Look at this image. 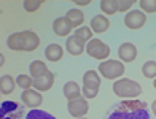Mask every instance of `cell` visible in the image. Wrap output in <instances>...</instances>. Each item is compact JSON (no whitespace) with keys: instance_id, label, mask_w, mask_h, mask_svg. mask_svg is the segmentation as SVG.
<instances>
[{"instance_id":"obj_1","label":"cell","mask_w":156,"mask_h":119,"mask_svg":"<svg viewBox=\"0 0 156 119\" xmlns=\"http://www.w3.org/2000/svg\"><path fill=\"white\" fill-rule=\"evenodd\" d=\"M107 119H150V113L147 110L145 102L131 99L119 103Z\"/></svg>"},{"instance_id":"obj_2","label":"cell","mask_w":156,"mask_h":119,"mask_svg":"<svg viewBox=\"0 0 156 119\" xmlns=\"http://www.w3.org/2000/svg\"><path fill=\"white\" fill-rule=\"evenodd\" d=\"M113 92L118 97L123 99H137L142 94V86L137 81L129 80V78H119L118 81L113 83Z\"/></svg>"},{"instance_id":"obj_3","label":"cell","mask_w":156,"mask_h":119,"mask_svg":"<svg viewBox=\"0 0 156 119\" xmlns=\"http://www.w3.org/2000/svg\"><path fill=\"white\" fill-rule=\"evenodd\" d=\"M99 73L107 80H119L124 73V65L123 62L115 60V59H107L101 62L99 65Z\"/></svg>"},{"instance_id":"obj_4","label":"cell","mask_w":156,"mask_h":119,"mask_svg":"<svg viewBox=\"0 0 156 119\" xmlns=\"http://www.w3.org/2000/svg\"><path fill=\"white\" fill-rule=\"evenodd\" d=\"M86 53H88V56H91V57L104 62L105 59H108V56H110V46L105 45L102 40L93 38L86 45Z\"/></svg>"},{"instance_id":"obj_5","label":"cell","mask_w":156,"mask_h":119,"mask_svg":"<svg viewBox=\"0 0 156 119\" xmlns=\"http://www.w3.org/2000/svg\"><path fill=\"white\" fill-rule=\"evenodd\" d=\"M145 22H147V15L144 11H139V10H132L124 16V25L131 30L142 29L145 25Z\"/></svg>"},{"instance_id":"obj_6","label":"cell","mask_w":156,"mask_h":119,"mask_svg":"<svg viewBox=\"0 0 156 119\" xmlns=\"http://www.w3.org/2000/svg\"><path fill=\"white\" fill-rule=\"evenodd\" d=\"M67 110H69V113L72 114L73 117H76V119H81L84 114L88 113L89 105H88L86 99H83V97H80V99H75V100H69Z\"/></svg>"},{"instance_id":"obj_7","label":"cell","mask_w":156,"mask_h":119,"mask_svg":"<svg viewBox=\"0 0 156 119\" xmlns=\"http://www.w3.org/2000/svg\"><path fill=\"white\" fill-rule=\"evenodd\" d=\"M21 100L26 107H29L30 110H35L43 103V95H41L37 89H27L21 94Z\"/></svg>"},{"instance_id":"obj_8","label":"cell","mask_w":156,"mask_h":119,"mask_svg":"<svg viewBox=\"0 0 156 119\" xmlns=\"http://www.w3.org/2000/svg\"><path fill=\"white\" fill-rule=\"evenodd\" d=\"M66 48H67L70 56H81L86 51V41H83L80 37H76V35H72V37H69V40L66 41Z\"/></svg>"},{"instance_id":"obj_9","label":"cell","mask_w":156,"mask_h":119,"mask_svg":"<svg viewBox=\"0 0 156 119\" xmlns=\"http://www.w3.org/2000/svg\"><path fill=\"white\" fill-rule=\"evenodd\" d=\"M23 108L15 102H3L2 103V119H19Z\"/></svg>"},{"instance_id":"obj_10","label":"cell","mask_w":156,"mask_h":119,"mask_svg":"<svg viewBox=\"0 0 156 119\" xmlns=\"http://www.w3.org/2000/svg\"><path fill=\"white\" fill-rule=\"evenodd\" d=\"M21 35H23V45H24V51L26 53L35 51L38 48L40 38H38V35L35 32H32V30H23Z\"/></svg>"},{"instance_id":"obj_11","label":"cell","mask_w":156,"mask_h":119,"mask_svg":"<svg viewBox=\"0 0 156 119\" xmlns=\"http://www.w3.org/2000/svg\"><path fill=\"white\" fill-rule=\"evenodd\" d=\"M118 56L123 62H134L137 57V48L132 43H123L118 48Z\"/></svg>"},{"instance_id":"obj_12","label":"cell","mask_w":156,"mask_h":119,"mask_svg":"<svg viewBox=\"0 0 156 119\" xmlns=\"http://www.w3.org/2000/svg\"><path fill=\"white\" fill-rule=\"evenodd\" d=\"M72 24L69 22V19L64 16V18H58L54 21V24H53V30L54 33L58 35V37H69V33L72 32Z\"/></svg>"},{"instance_id":"obj_13","label":"cell","mask_w":156,"mask_h":119,"mask_svg":"<svg viewBox=\"0 0 156 119\" xmlns=\"http://www.w3.org/2000/svg\"><path fill=\"white\" fill-rule=\"evenodd\" d=\"M54 84V73L48 72L45 76H41L38 80H34V89H37L38 92H46L53 87Z\"/></svg>"},{"instance_id":"obj_14","label":"cell","mask_w":156,"mask_h":119,"mask_svg":"<svg viewBox=\"0 0 156 119\" xmlns=\"http://www.w3.org/2000/svg\"><path fill=\"white\" fill-rule=\"evenodd\" d=\"M110 29V21L107 16L104 15H97L91 19V30L96 33H104Z\"/></svg>"},{"instance_id":"obj_15","label":"cell","mask_w":156,"mask_h":119,"mask_svg":"<svg viewBox=\"0 0 156 119\" xmlns=\"http://www.w3.org/2000/svg\"><path fill=\"white\" fill-rule=\"evenodd\" d=\"M83 87L93 89V90H99L101 87V76L94 70H89V72L84 73L83 76Z\"/></svg>"},{"instance_id":"obj_16","label":"cell","mask_w":156,"mask_h":119,"mask_svg":"<svg viewBox=\"0 0 156 119\" xmlns=\"http://www.w3.org/2000/svg\"><path fill=\"white\" fill-rule=\"evenodd\" d=\"M66 18L69 19V22L72 24L73 29H80V27H83V22H84V13L81 10H78V8H73V10H70Z\"/></svg>"},{"instance_id":"obj_17","label":"cell","mask_w":156,"mask_h":119,"mask_svg":"<svg viewBox=\"0 0 156 119\" xmlns=\"http://www.w3.org/2000/svg\"><path fill=\"white\" fill-rule=\"evenodd\" d=\"M64 95L67 97V100H75L81 97V89L78 86V83L75 81H69L64 84Z\"/></svg>"},{"instance_id":"obj_18","label":"cell","mask_w":156,"mask_h":119,"mask_svg":"<svg viewBox=\"0 0 156 119\" xmlns=\"http://www.w3.org/2000/svg\"><path fill=\"white\" fill-rule=\"evenodd\" d=\"M45 56H46V59H48L49 62H59V60L62 59V56H64V49H62L61 45L53 43V45H49V46L46 48Z\"/></svg>"},{"instance_id":"obj_19","label":"cell","mask_w":156,"mask_h":119,"mask_svg":"<svg viewBox=\"0 0 156 119\" xmlns=\"http://www.w3.org/2000/svg\"><path fill=\"white\" fill-rule=\"evenodd\" d=\"M29 70H30V76L34 80H38V78L45 76L49 72L46 64H45V62H41V60H34L32 64L29 65Z\"/></svg>"},{"instance_id":"obj_20","label":"cell","mask_w":156,"mask_h":119,"mask_svg":"<svg viewBox=\"0 0 156 119\" xmlns=\"http://www.w3.org/2000/svg\"><path fill=\"white\" fill-rule=\"evenodd\" d=\"M15 86H16V80L10 75H3L2 80H0V92L8 95L15 90Z\"/></svg>"},{"instance_id":"obj_21","label":"cell","mask_w":156,"mask_h":119,"mask_svg":"<svg viewBox=\"0 0 156 119\" xmlns=\"http://www.w3.org/2000/svg\"><path fill=\"white\" fill-rule=\"evenodd\" d=\"M6 45H8L10 49L13 51H24V45H23V35L21 32H16V33H11L8 40H6Z\"/></svg>"},{"instance_id":"obj_22","label":"cell","mask_w":156,"mask_h":119,"mask_svg":"<svg viewBox=\"0 0 156 119\" xmlns=\"http://www.w3.org/2000/svg\"><path fill=\"white\" fill-rule=\"evenodd\" d=\"M101 10L104 13V16H112L118 11V0H102L101 2Z\"/></svg>"},{"instance_id":"obj_23","label":"cell","mask_w":156,"mask_h":119,"mask_svg":"<svg viewBox=\"0 0 156 119\" xmlns=\"http://www.w3.org/2000/svg\"><path fill=\"white\" fill-rule=\"evenodd\" d=\"M142 75L145 78H151L154 80L156 78V62L154 60H148L142 65Z\"/></svg>"},{"instance_id":"obj_24","label":"cell","mask_w":156,"mask_h":119,"mask_svg":"<svg viewBox=\"0 0 156 119\" xmlns=\"http://www.w3.org/2000/svg\"><path fill=\"white\" fill-rule=\"evenodd\" d=\"M24 119H56V117L53 114L46 113V111H41L38 108H35V110H30L29 113L26 114Z\"/></svg>"},{"instance_id":"obj_25","label":"cell","mask_w":156,"mask_h":119,"mask_svg":"<svg viewBox=\"0 0 156 119\" xmlns=\"http://www.w3.org/2000/svg\"><path fill=\"white\" fill-rule=\"evenodd\" d=\"M16 84L19 87H23L24 90L32 89L34 87V78H32V76H29V75H19L18 80H16Z\"/></svg>"},{"instance_id":"obj_26","label":"cell","mask_w":156,"mask_h":119,"mask_svg":"<svg viewBox=\"0 0 156 119\" xmlns=\"http://www.w3.org/2000/svg\"><path fill=\"white\" fill-rule=\"evenodd\" d=\"M75 35L80 37L83 41H88V43L93 40V30H91V27H84L83 25V27H80V29L75 30Z\"/></svg>"},{"instance_id":"obj_27","label":"cell","mask_w":156,"mask_h":119,"mask_svg":"<svg viewBox=\"0 0 156 119\" xmlns=\"http://www.w3.org/2000/svg\"><path fill=\"white\" fill-rule=\"evenodd\" d=\"M140 10L145 13H156V0H140Z\"/></svg>"},{"instance_id":"obj_28","label":"cell","mask_w":156,"mask_h":119,"mask_svg":"<svg viewBox=\"0 0 156 119\" xmlns=\"http://www.w3.org/2000/svg\"><path fill=\"white\" fill-rule=\"evenodd\" d=\"M41 5H43V0H26L24 2V10L29 11V13H34V11H37Z\"/></svg>"},{"instance_id":"obj_29","label":"cell","mask_w":156,"mask_h":119,"mask_svg":"<svg viewBox=\"0 0 156 119\" xmlns=\"http://www.w3.org/2000/svg\"><path fill=\"white\" fill-rule=\"evenodd\" d=\"M134 3H136L134 0H118V11H127V10H131Z\"/></svg>"},{"instance_id":"obj_30","label":"cell","mask_w":156,"mask_h":119,"mask_svg":"<svg viewBox=\"0 0 156 119\" xmlns=\"http://www.w3.org/2000/svg\"><path fill=\"white\" fill-rule=\"evenodd\" d=\"M81 92H83V95L86 97V99H94V97L99 94V90H93V89L83 87V89H81Z\"/></svg>"},{"instance_id":"obj_31","label":"cell","mask_w":156,"mask_h":119,"mask_svg":"<svg viewBox=\"0 0 156 119\" xmlns=\"http://www.w3.org/2000/svg\"><path fill=\"white\" fill-rule=\"evenodd\" d=\"M73 3L75 5H78V6H88V5H91V0H73Z\"/></svg>"},{"instance_id":"obj_32","label":"cell","mask_w":156,"mask_h":119,"mask_svg":"<svg viewBox=\"0 0 156 119\" xmlns=\"http://www.w3.org/2000/svg\"><path fill=\"white\" fill-rule=\"evenodd\" d=\"M151 111H153V114L156 116V100H154V102L151 103Z\"/></svg>"},{"instance_id":"obj_33","label":"cell","mask_w":156,"mask_h":119,"mask_svg":"<svg viewBox=\"0 0 156 119\" xmlns=\"http://www.w3.org/2000/svg\"><path fill=\"white\" fill-rule=\"evenodd\" d=\"M153 87H154V89H156V78H154V80H153Z\"/></svg>"},{"instance_id":"obj_34","label":"cell","mask_w":156,"mask_h":119,"mask_svg":"<svg viewBox=\"0 0 156 119\" xmlns=\"http://www.w3.org/2000/svg\"><path fill=\"white\" fill-rule=\"evenodd\" d=\"M81 119H84V117H81Z\"/></svg>"}]
</instances>
